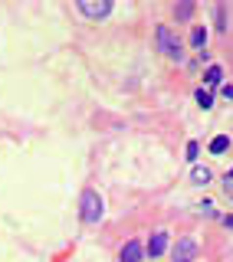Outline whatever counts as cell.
Listing matches in <instances>:
<instances>
[{
    "label": "cell",
    "instance_id": "14",
    "mask_svg": "<svg viewBox=\"0 0 233 262\" xmlns=\"http://www.w3.org/2000/svg\"><path fill=\"white\" fill-rule=\"evenodd\" d=\"M223 180H227V190H233V171H227V177H223Z\"/></svg>",
    "mask_w": 233,
    "mask_h": 262
},
{
    "label": "cell",
    "instance_id": "3",
    "mask_svg": "<svg viewBox=\"0 0 233 262\" xmlns=\"http://www.w3.org/2000/svg\"><path fill=\"white\" fill-rule=\"evenodd\" d=\"M171 259L174 262H194L197 259V242L190 240V236H181L174 242V249H171Z\"/></svg>",
    "mask_w": 233,
    "mask_h": 262
},
{
    "label": "cell",
    "instance_id": "15",
    "mask_svg": "<svg viewBox=\"0 0 233 262\" xmlns=\"http://www.w3.org/2000/svg\"><path fill=\"white\" fill-rule=\"evenodd\" d=\"M220 92H223V98H233V86H223Z\"/></svg>",
    "mask_w": 233,
    "mask_h": 262
},
{
    "label": "cell",
    "instance_id": "5",
    "mask_svg": "<svg viewBox=\"0 0 233 262\" xmlns=\"http://www.w3.org/2000/svg\"><path fill=\"white\" fill-rule=\"evenodd\" d=\"M141 256H144V246L138 240H128L122 246V262H141Z\"/></svg>",
    "mask_w": 233,
    "mask_h": 262
},
{
    "label": "cell",
    "instance_id": "16",
    "mask_svg": "<svg viewBox=\"0 0 233 262\" xmlns=\"http://www.w3.org/2000/svg\"><path fill=\"white\" fill-rule=\"evenodd\" d=\"M227 226H233V217H227Z\"/></svg>",
    "mask_w": 233,
    "mask_h": 262
},
{
    "label": "cell",
    "instance_id": "9",
    "mask_svg": "<svg viewBox=\"0 0 233 262\" xmlns=\"http://www.w3.org/2000/svg\"><path fill=\"white\" fill-rule=\"evenodd\" d=\"M227 148H230V138H227V134H217V138L210 141V151L213 154H223Z\"/></svg>",
    "mask_w": 233,
    "mask_h": 262
},
{
    "label": "cell",
    "instance_id": "12",
    "mask_svg": "<svg viewBox=\"0 0 233 262\" xmlns=\"http://www.w3.org/2000/svg\"><path fill=\"white\" fill-rule=\"evenodd\" d=\"M190 13H194V3H181V7H178V17H181V20H187Z\"/></svg>",
    "mask_w": 233,
    "mask_h": 262
},
{
    "label": "cell",
    "instance_id": "13",
    "mask_svg": "<svg viewBox=\"0 0 233 262\" xmlns=\"http://www.w3.org/2000/svg\"><path fill=\"white\" fill-rule=\"evenodd\" d=\"M197 154H200L197 141H190V144H187V161H197Z\"/></svg>",
    "mask_w": 233,
    "mask_h": 262
},
{
    "label": "cell",
    "instance_id": "11",
    "mask_svg": "<svg viewBox=\"0 0 233 262\" xmlns=\"http://www.w3.org/2000/svg\"><path fill=\"white\" fill-rule=\"evenodd\" d=\"M197 105H204V109H210V105H213L210 92H204V88H197Z\"/></svg>",
    "mask_w": 233,
    "mask_h": 262
},
{
    "label": "cell",
    "instance_id": "6",
    "mask_svg": "<svg viewBox=\"0 0 233 262\" xmlns=\"http://www.w3.org/2000/svg\"><path fill=\"white\" fill-rule=\"evenodd\" d=\"M164 249H167V233H155V236L148 240V246H144V252H148L151 259H158Z\"/></svg>",
    "mask_w": 233,
    "mask_h": 262
},
{
    "label": "cell",
    "instance_id": "4",
    "mask_svg": "<svg viewBox=\"0 0 233 262\" xmlns=\"http://www.w3.org/2000/svg\"><path fill=\"white\" fill-rule=\"evenodd\" d=\"M79 10L92 20H102V17L112 13V0H79Z\"/></svg>",
    "mask_w": 233,
    "mask_h": 262
},
{
    "label": "cell",
    "instance_id": "7",
    "mask_svg": "<svg viewBox=\"0 0 233 262\" xmlns=\"http://www.w3.org/2000/svg\"><path fill=\"white\" fill-rule=\"evenodd\" d=\"M204 82H207V86H220V82H223V69H220V66H210L207 76H204Z\"/></svg>",
    "mask_w": 233,
    "mask_h": 262
},
{
    "label": "cell",
    "instance_id": "10",
    "mask_svg": "<svg viewBox=\"0 0 233 262\" xmlns=\"http://www.w3.org/2000/svg\"><path fill=\"white\" fill-rule=\"evenodd\" d=\"M194 180L197 184H210V171L207 167H194Z\"/></svg>",
    "mask_w": 233,
    "mask_h": 262
},
{
    "label": "cell",
    "instance_id": "2",
    "mask_svg": "<svg viewBox=\"0 0 233 262\" xmlns=\"http://www.w3.org/2000/svg\"><path fill=\"white\" fill-rule=\"evenodd\" d=\"M158 46H161V53H164L167 59H174V63L184 59V53H181V40L174 36L171 26H158Z\"/></svg>",
    "mask_w": 233,
    "mask_h": 262
},
{
    "label": "cell",
    "instance_id": "8",
    "mask_svg": "<svg viewBox=\"0 0 233 262\" xmlns=\"http://www.w3.org/2000/svg\"><path fill=\"white\" fill-rule=\"evenodd\" d=\"M190 43L197 46V49H204V43H207V30H204V26H194V30H190Z\"/></svg>",
    "mask_w": 233,
    "mask_h": 262
},
{
    "label": "cell",
    "instance_id": "1",
    "mask_svg": "<svg viewBox=\"0 0 233 262\" xmlns=\"http://www.w3.org/2000/svg\"><path fill=\"white\" fill-rule=\"evenodd\" d=\"M79 217L86 223H99L102 219V196L95 190H82V200H79Z\"/></svg>",
    "mask_w": 233,
    "mask_h": 262
}]
</instances>
